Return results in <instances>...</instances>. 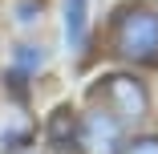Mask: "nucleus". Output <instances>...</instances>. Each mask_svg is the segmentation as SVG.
I'll use <instances>...</instances> for the list:
<instances>
[{"label": "nucleus", "mask_w": 158, "mask_h": 154, "mask_svg": "<svg viewBox=\"0 0 158 154\" xmlns=\"http://www.w3.org/2000/svg\"><path fill=\"white\" fill-rule=\"evenodd\" d=\"M33 118H28V110L20 102H4L0 106V150H16L24 146L28 138H33Z\"/></svg>", "instance_id": "20e7f679"}, {"label": "nucleus", "mask_w": 158, "mask_h": 154, "mask_svg": "<svg viewBox=\"0 0 158 154\" xmlns=\"http://www.w3.org/2000/svg\"><path fill=\"white\" fill-rule=\"evenodd\" d=\"M20 154H28V150H20Z\"/></svg>", "instance_id": "1a4fd4ad"}, {"label": "nucleus", "mask_w": 158, "mask_h": 154, "mask_svg": "<svg viewBox=\"0 0 158 154\" xmlns=\"http://www.w3.org/2000/svg\"><path fill=\"white\" fill-rule=\"evenodd\" d=\"M110 49L130 65H158V8H150V4L114 8Z\"/></svg>", "instance_id": "f257e3e1"}, {"label": "nucleus", "mask_w": 158, "mask_h": 154, "mask_svg": "<svg viewBox=\"0 0 158 154\" xmlns=\"http://www.w3.org/2000/svg\"><path fill=\"white\" fill-rule=\"evenodd\" d=\"M122 154H158V138H154V134H142V138H134V142H126Z\"/></svg>", "instance_id": "6e6552de"}, {"label": "nucleus", "mask_w": 158, "mask_h": 154, "mask_svg": "<svg viewBox=\"0 0 158 154\" xmlns=\"http://www.w3.org/2000/svg\"><path fill=\"white\" fill-rule=\"evenodd\" d=\"M41 61H45V49L41 45H33V41H20L16 45V73L20 77H33L41 69Z\"/></svg>", "instance_id": "423d86ee"}, {"label": "nucleus", "mask_w": 158, "mask_h": 154, "mask_svg": "<svg viewBox=\"0 0 158 154\" xmlns=\"http://www.w3.org/2000/svg\"><path fill=\"white\" fill-rule=\"evenodd\" d=\"M77 142L85 146V154H122L126 134H122V122L114 114H106L102 106H93L77 122Z\"/></svg>", "instance_id": "7ed1b4c3"}, {"label": "nucleus", "mask_w": 158, "mask_h": 154, "mask_svg": "<svg viewBox=\"0 0 158 154\" xmlns=\"http://www.w3.org/2000/svg\"><path fill=\"white\" fill-rule=\"evenodd\" d=\"M49 138H53L57 146H65V142H73V138H77V118H73L69 110H57V118L49 122Z\"/></svg>", "instance_id": "0eeeda50"}, {"label": "nucleus", "mask_w": 158, "mask_h": 154, "mask_svg": "<svg viewBox=\"0 0 158 154\" xmlns=\"http://www.w3.org/2000/svg\"><path fill=\"white\" fill-rule=\"evenodd\" d=\"M61 20H65V49L77 57L89 37V0H61Z\"/></svg>", "instance_id": "39448f33"}, {"label": "nucleus", "mask_w": 158, "mask_h": 154, "mask_svg": "<svg viewBox=\"0 0 158 154\" xmlns=\"http://www.w3.org/2000/svg\"><path fill=\"white\" fill-rule=\"evenodd\" d=\"M98 94L106 98V114H114L118 122H142L146 110H150V98H146V85L134 77V73H110Z\"/></svg>", "instance_id": "f03ea898"}]
</instances>
